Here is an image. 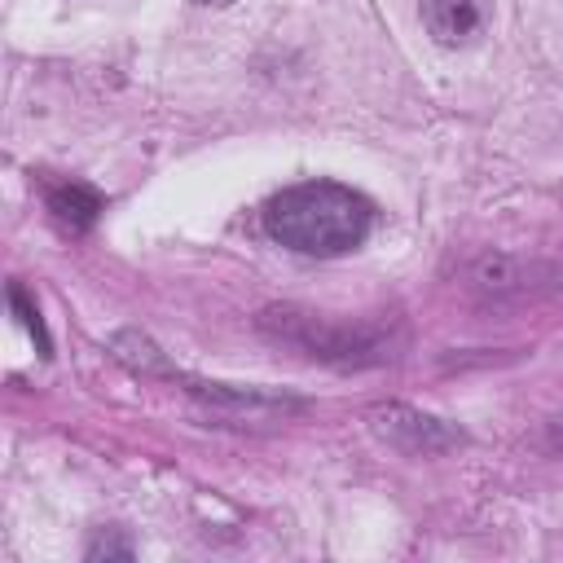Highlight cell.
Returning <instances> with one entry per match:
<instances>
[{
    "mask_svg": "<svg viewBox=\"0 0 563 563\" xmlns=\"http://www.w3.org/2000/svg\"><path fill=\"white\" fill-rule=\"evenodd\" d=\"M198 4H233V0H198Z\"/></svg>",
    "mask_w": 563,
    "mask_h": 563,
    "instance_id": "obj_5",
    "label": "cell"
},
{
    "mask_svg": "<svg viewBox=\"0 0 563 563\" xmlns=\"http://www.w3.org/2000/svg\"><path fill=\"white\" fill-rule=\"evenodd\" d=\"M48 211L62 229L79 233V229H92V220L101 216V194L88 189V185H57L48 194Z\"/></svg>",
    "mask_w": 563,
    "mask_h": 563,
    "instance_id": "obj_3",
    "label": "cell"
},
{
    "mask_svg": "<svg viewBox=\"0 0 563 563\" xmlns=\"http://www.w3.org/2000/svg\"><path fill=\"white\" fill-rule=\"evenodd\" d=\"M422 22L440 44H471L484 31V0H422Z\"/></svg>",
    "mask_w": 563,
    "mask_h": 563,
    "instance_id": "obj_2",
    "label": "cell"
},
{
    "mask_svg": "<svg viewBox=\"0 0 563 563\" xmlns=\"http://www.w3.org/2000/svg\"><path fill=\"white\" fill-rule=\"evenodd\" d=\"M9 303L18 308V317H22V325L35 334V343H40V352H48V334H44V325H40V312L26 303V290L22 286H9Z\"/></svg>",
    "mask_w": 563,
    "mask_h": 563,
    "instance_id": "obj_4",
    "label": "cell"
},
{
    "mask_svg": "<svg viewBox=\"0 0 563 563\" xmlns=\"http://www.w3.org/2000/svg\"><path fill=\"white\" fill-rule=\"evenodd\" d=\"M369 224H374V207L356 189L334 180L290 185L264 207V229L273 242L299 255H321V260L356 251Z\"/></svg>",
    "mask_w": 563,
    "mask_h": 563,
    "instance_id": "obj_1",
    "label": "cell"
}]
</instances>
